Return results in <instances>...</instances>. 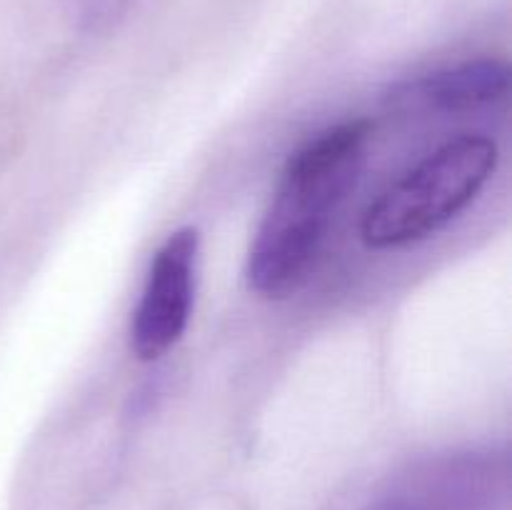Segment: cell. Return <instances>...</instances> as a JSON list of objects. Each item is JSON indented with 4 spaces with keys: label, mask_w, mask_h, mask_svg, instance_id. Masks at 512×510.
Listing matches in <instances>:
<instances>
[{
    "label": "cell",
    "mask_w": 512,
    "mask_h": 510,
    "mask_svg": "<svg viewBox=\"0 0 512 510\" xmlns=\"http://www.w3.org/2000/svg\"><path fill=\"white\" fill-rule=\"evenodd\" d=\"M370 128L363 120L333 125L295 150L248 253V283L263 298H285L303 285L335 213L353 190Z\"/></svg>",
    "instance_id": "6da1fadb"
},
{
    "label": "cell",
    "mask_w": 512,
    "mask_h": 510,
    "mask_svg": "<svg viewBox=\"0 0 512 510\" xmlns=\"http://www.w3.org/2000/svg\"><path fill=\"white\" fill-rule=\"evenodd\" d=\"M498 143L463 133L425 155L365 210L360 235L375 250L405 248L458 218L498 168Z\"/></svg>",
    "instance_id": "7a4b0ae2"
},
{
    "label": "cell",
    "mask_w": 512,
    "mask_h": 510,
    "mask_svg": "<svg viewBox=\"0 0 512 510\" xmlns=\"http://www.w3.org/2000/svg\"><path fill=\"white\" fill-rule=\"evenodd\" d=\"M198 228L170 233L153 255L143 293L130 320V348L143 363L163 358L190 323L198 283Z\"/></svg>",
    "instance_id": "3957f363"
},
{
    "label": "cell",
    "mask_w": 512,
    "mask_h": 510,
    "mask_svg": "<svg viewBox=\"0 0 512 510\" xmlns=\"http://www.w3.org/2000/svg\"><path fill=\"white\" fill-rule=\"evenodd\" d=\"M510 93V68L498 58H480L420 78L408 95L435 110H475L500 103Z\"/></svg>",
    "instance_id": "277c9868"
},
{
    "label": "cell",
    "mask_w": 512,
    "mask_h": 510,
    "mask_svg": "<svg viewBox=\"0 0 512 510\" xmlns=\"http://www.w3.org/2000/svg\"><path fill=\"white\" fill-rule=\"evenodd\" d=\"M138 0H65V8L75 23L90 33H105L115 28Z\"/></svg>",
    "instance_id": "5b68a950"
},
{
    "label": "cell",
    "mask_w": 512,
    "mask_h": 510,
    "mask_svg": "<svg viewBox=\"0 0 512 510\" xmlns=\"http://www.w3.org/2000/svg\"><path fill=\"white\" fill-rule=\"evenodd\" d=\"M445 495H433L430 483H420L415 490H398L390 493L388 498L378 500L370 510H443Z\"/></svg>",
    "instance_id": "8992f818"
}]
</instances>
